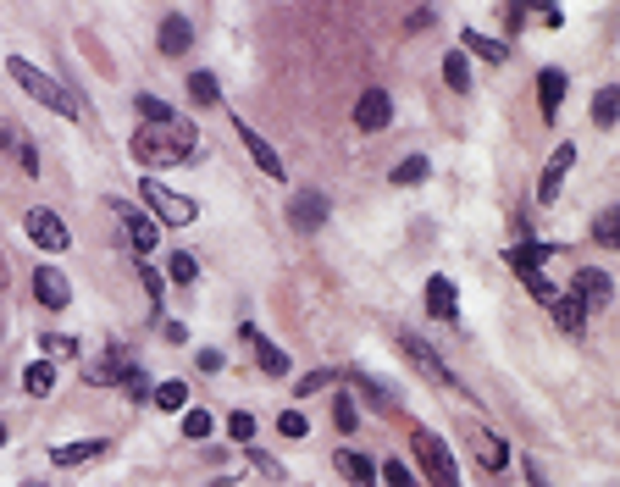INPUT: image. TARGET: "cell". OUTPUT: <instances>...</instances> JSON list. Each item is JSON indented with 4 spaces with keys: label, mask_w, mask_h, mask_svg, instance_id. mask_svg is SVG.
<instances>
[{
    "label": "cell",
    "mask_w": 620,
    "mask_h": 487,
    "mask_svg": "<svg viewBox=\"0 0 620 487\" xmlns=\"http://www.w3.org/2000/svg\"><path fill=\"white\" fill-rule=\"evenodd\" d=\"M393 183H427V156H410L393 167Z\"/></svg>",
    "instance_id": "obj_34"
},
{
    "label": "cell",
    "mask_w": 620,
    "mask_h": 487,
    "mask_svg": "<svg viewBox=\"0 0 620 487\" xmlns=\"http://www.w3.org/2000/svg\"><path fill=\"white\" fill-rule=\"evenodd\" d=\"M139 199H150V211H156L161 222H172V228H188V222H194V199L172 194L161 178H145V183H139Z\"/></svg>",
    "instance_id": "obj_4"
},
{
    "label": "cell",
    "mask_w": 620,
    "mask_h": 487,
    "mask_svg": "<svg viewBox=\"0 0 620 487\" xmlns=\"http://www.w3.org/2000/svg\"><path fill=\"white\" fill-rule=\"evenodd\" d=\"M23 388H28L34 399H45V393L56 388V366H50V360H34V366L23 371Z\"/></svg>",
    "instance_id": "obj_27"
},
{
    "label": "cell",
    "mask_w": 620,
    "mask_h": 487,
    "mask_svg": "<svg viewBox=\"0 0 620 487\" xmlns=\"http://www.w3.org/2000/svg\"><path fill=\"white\" fill-rule=\"evenodd\" d=\"M228 360H222V350H199V371H222Z\"/></svg>",
    "instance_id": "obj_45"
},
{
    "label": "cell",
    "mask_w": 620,
    "mask_h": 487,
    "mask_svg": "<svg viewBox=\"0 0 620 487\" xmlns=\"http://www.w3.org/2000/svg\"><path fill=\"white\" fill-rule=\"evenodd\" d=\"M0 443H6V427H0Z\"/></svg>",
    "instance_id": "obj_48"
},
{
    "label": "cell",
    "mask_w": 620,
    "mask_h": 487,
    "mask_svg": "<svg viewBox=\"0 0 620 487\" xmlns=\"http://www.w3.org/2000/svg\"><path fill=\"white\" fill-rule=\"evenodd\" d=\"M111 211H117V222H122V238L133 244V255H150V249H156V222H150V217H139L127 199H111Z\"/></svg>",
    "instance_id": "obj_7"
},
{
    "label": "cell",
    "mask_w": 620,
    "mask_h": 487,
    "mask_svg": "<svg viewBox=\"0 0 620 487\" xmlns=\"http://www.w3.org/2000/svg\"><path fill=\"white\" fill-rule=\"evenodd\" d=\"M521 283H526V289H532V299H543V305H554V299H560V289H554V283H548V277H543V271H526V277H521Z\"/></svg>",
    "instance_id": "obj_37"
},
{
    "label": "cell",
    "mask_w": 620,
    "mask_h": 487,
    "mask_svg": "<svg viewBox=\"0 0 620 487\" xmlns=\"http://www.w3.org/2000/svg\"><path fill=\"white\" fill-rule=\"evenodd\" d=\"M127 371H133L127 343H111V350H106L100 360H89V382H95V388H111V382H122Z\"/></svg>",
    "instance_id": "obj_12"
},
{
    "label": "cell",
    "mask_w": 620,
    "mask_h": 487,
    "mask_svg": "<svg viewBox=\"0 0 620 487\" xmlns=\"http://www.w3.org/2000/svg\"><path fill=\"white\" fill-rule=\"evenodd\" d=\"M476 460H482V471H504V465H510V449H504V438L482 432V438H476Z\"/></svg>",
    "instance_id": "obj_23"
},
{
    "label": "cell",
    "mask_w": 620,
    "mask_h": 487,
    "mask_svg": "<svg viewBox=\"0 0 620 487\" xmlns=\"http://www.w3.org/2000/svg\"><path fill=\"white\" fill-rule=\"evenodd\" d=\"M537 17H543V28H560V23H565V12H560V6H543Z\"/></svg>",
    "instance_id": "obj_46"
},
{
    "label": "cell",
    "mask_w": 620,
    "mask_h": 487,
    "mask_svg": "<svg viewBox=\"0 0 620 487\" xmlns=\"http://www.w3.org/2000/svg\"><path fill=\"white\" fill-rule=\"evenodd\" d=\"M615 117H620V89L604 84V89L593 95V122H598V127H615Z\"/></svg>",
    "instance_id": "obj_25"
},
{
    "label": "cell",
    "mask_w": 620,
    "mask_h": 487,
    "mask_svg": "<svg viewBox=\"0 0 620 487\" xmlns=\"http://www.w3.org/2000/svg\"><path fill=\"white\" fill-rule=\"evenodd\" d=\"M39 350H50V355H78V343L66 338V332H50V338H39Z\"/></svg>",
    "instance_id": "obj_42"
},
{
    "label": "cell",
    "mask_w": 620,
    "mask_h": 487,
    "mask_svg": "<svg viewBox=\"0 0 620 487\" xmlns=\"http://www.w3.org/2000/svg\"><path fill=\"white\" fill-rule=\"evenodd\" d=\"M427 316L432 321H454L460 316V294H454L449 277H432V283H427Z\"/></svg>",
    "instance_id": "obj_17"
},
{
    "label": "cell",
    "mask_w": 620,
    "mask_h": 487,
    "mask_svg": "<svg viewBox=\"0 0 620 487\" xmlns=\"http://www.w3.org/2000/svg\"><path fill=\"white\" fill-rule=\"evenodd\" d=\"M554 321H560L565 332H582V327H587V305H582L576 294H560V299H554Z\"/></svg>",
    "instance_id": "obj_24"
},
{
    "label": "cell",
    "mask_w": 620,
    "mask_h": 487,
    "mask_svg": "<svg viewBox=\"0 0 620 487\" xmlns=\"http://www.w3.org/2000/svg\"><path fill=\"white\" fill-rule=\"evenodd\" d=\"M410 454H416V465L427 471L432 487H460V465H454V454H449V443L438 432L416 427V432H410Z\"/></svg>",
    "instance_id": "obj_3"
},
{
    "label": "cell",
    "mask_w": 620,
    "mask_h": 487,
    "mask_svg": "<svg viewBox=\"0 0 620 487\" xmlns=\"http://www.w3.org/2000/svg\"><path fill=\"white\" fill-rule=\"evenodd\" d=\"M548 255H554V244H515V249H510V266L526 277V271H543Z\"/></svg>",
    "instance_id": "obj_22"
},
{
    "label": "cell",
    "mask_w": 620,
    "mask_h": 487,
    "mask_svg": "<svg viewBox=\"0 0 620 487\" xmlns=\"http://www.w3.org/2000/svg\"><path fill=\"white\" fill-rule=\"evenodd\" d=\"M571 167H576V145H560L554 156H548L543 178H537V205H554V199H560V188H565Z\"/></svg>",
    "instance_id": "obj_6"
},
{
    "label": "cell",
    "mask_w": 620,
    "mask_h": 487,
    "mask_svg": "<svg viewBox=\"0 0 620 487\" xmlns=\"http://www.w3.org/2000/svg\"><path fill=\"white\" fill-rule=\"evenodd\" d=\"M122 393H127V399H133V404H139V399H150V377H145V371H139V366H133V371H127V377H122Z\"/></svg>",
    "instance_id": "obj_38"
},
{
    "label": "cell",
    "mask_w": 620,
    "mask_h": 487,
    "mask_svg": "<svg viewBox=\"0 0 620 487\" xmlns=\"http://www.w3.org/2000/svg\"><path fill=\"white\" fill-rule=\"evenodd\" d=\"M399 350H404L410 360H416V366H422V371H427L432 382H443V388H460V382H454V371H449V366H443V360L432 355V343H422L416 332H399Z\"/></svg>",
    "instance_id": "obj_9"
},
{
    "label": "cell",
    "mask_w": 620,
    "mask_h": 487,
    "mask_svg": "<svg viewBox=\"0 0 620 487\" xmlns=\"http://www.w3.org/2000/svg\"><path fill=\"white\" fill-rule=\"evenodd\" d=\"M133 111H145V122H172L178 111L167 106V100H156V95H139V100H133Z\"/></svg>",
    "instance_id": "obj_33"
},
{
    "label": "cell",
    "mask_w": 620,
    "mask_h": 487,
    "mask_svg": "<svg viewBox=\"0 0 620 487\" xmlns=\"http://www.w3.org/2000/svg\"><path fill=\"white\" fill-rule=\"evenodd\" d=\"M560 100H565V73L560 66H543L537 73V106H543V122L560 117Z\"/></svg>",
    "instance_id": "obj_16"
},
{
    "label": "cell",
    "mask_w": 620,
    "mask_h": 487,
    "mask_svg": "<svg viewBox=\"0 0 620 487\" xmlns=\"http://www.w3.org/2000/svg\"><path fill=\"white\" fill-rule=\"evenodd\" d=\"M278 432H283V438H305V432H310V421H305L300 410H283V415H278Z\"/></svg>",
    "instance_id": "obj_39"
},
{
    "label": "cell",
    "mask_w": 620,
    "mask_h": 487,
    "mask_svg": "<svg viewBox=\"0 0 620 487\" xmlns=\"http://www.w3.org/2000/svg\"><path fill=\"white\" fill-rule=\"evenodd\" d=\"M188 45H194V23H188L183 12L161 17V56H183Z\"/></svg>",
    "instance_id": "obj_18"
},
{
    "label": "cell",
    "mask_w": 620,
    "mask_h": 487,
    "mask_svg": "<svg viewBox=\"0 0 620 487\" xmlns=\"http://www.w3.org/2000/svg\"><path fill=\"white\" fill-rule=\"evenodd\" d=\"M593 244L620 249V211H598V217H593Z\"/></svg>",
    "instance_id": "obj_28"
},
{
    "label": "cell",
    "mask_w": 620,
    "mask_h": 487,
    "mask_svg": "<svg viewBox=\"0 0 620 487\" xmlns=\"http://www.w3.org/2000/svg\"><path fill=\"white\" fill-rule=\"evenodd\" d=\"M332 427H338V432H355V427H361V410H355L350 393H338V399H332Z\"/></svg>",
    "instance_id": "obj_31"
},
{
    "label": "cell",
    "mask_w": 620,
    "mask_h": 487,
    "mask_svg": "<svg viewBox=\"0 0 620 487\" xmlns=\"http://www.w3.org/2000/svg\"><path fill=\"white\" fill-rule=\"evenodd\" d=\"M233 127H239V138H244V150H249V161H255V167H260L266 178H283V156L271 150V145H266V138H260V133H255V127H249L244 117H233Z\"/></svg>",
    "instance_id": "obj_11"
},
{
    "label": "cell",
    "mask_w": 620,
    "mask_h": 487,
    "mask_svg": "<svg viewBox=\"0 0 620 487\" xmlns=\"http://www.w3.org/2000/svg\"><path fill=\"white\" fill-rule=\"evenodd\" d=\"M321 222H327V199H321L316 188H305V194L289 199V228H294V233H316Z\"/></svg>",
    "instance_id": "obj_10"
},
{
    "label": "cell",
    "mask_w": 620,
    "mask_h": 487,
    "mask_svg": "<svg viewBox=\"0 0 620 487\" xmlns=\"http://www.w3.org/2000/svg\"><path fill=\"white\" fill-rule=\"evenodd\" d=\"M211 427H217V415H211V410H183V438L205 443V438H211Z\"/></svg>",
    "instance_id": "obj_30"
},
{
    "label": "cell",
    "mask_w": 620,
    "mask_h": 487,
    "mask_svg": "<svg viewBox=\"0 0 620 487\" xmlns=\"http://www.w3.org/2000/svg\"><path fill=\"white\" fill-rule=\"evenodd\" d=\"M199 150V127L188 117H172V122H145L139 133L127 138V156L145 161V167H167V161H194Z\"/></svg>",
    "instance_id": "obj_1"
},
{
    "label": "cell",
    "mask_w": 620,
    "mask_h": 487,
    "mask_svg": "<svg viewBox=\"0 0 620 487\" xmlns=\"http://www.w3.org/2000/svg\"><path fill=\"white\" fill-rule=\"evenodd\" d=\"M6 73H12V78H17V84H23V89H28V95H34V100H39L45 111H56V117H66V122H73V117H84V111H78V100H73V95H66V89H61L56 78H45V73H39V66H34V61H23V56H12V61H6Z\"/></svg>",
    "instance_id": "obj_2"
},
{
    "label": "cell",
    "mask_w": 620,
    "mask_h": 487,
    "mask_svg": "<svg viewBox=\"0 0 620 487\" xmlns=\"http://www.w3.org/2000/svg\"><path fill=\"white\" fill-rule=\"evenodd\" d=\"M382 482H388V487H416V476H410L399 460H388V465H382Z\"/></svg>",
    "instance_id": "obj_43"
},
{
    "label": "cell",
    "mask_w": 620,
    "mask_h": 487,
    "mask_svg": "<svg viewBox=\"0 0 620 487\" xmlns=\"http://www.w3.org/2000/svg\"><path fill=\"white\" fill-rule=\"evenodd\" d=\"M338 471H343V482H355V487H377V465L361 454V449H338V460H332Z\"/></svg>",
    "instance_id": "obj_19"
},
{
    "label": "cell",
    "mask_w": 620,
    "mask_h": 487,
    "mask_svg": "<svg viewBox=\"0 0 620 487\" xmlns=\"http://www.w3.org/2000/svg\"><path fill=\"white\" fill-rule=\"evenodd\" d=\"M244 338L255 343V360H260V371H266V377H283V371H289V355L278 350V343H266V332H255V327H244Z\"/></svg>",
    "instance_id": "obj_20"
},
{
    "label": "cell",
    "mask_w": 620,
    "mask_h": 487,
    "mask_svg": "<svg viewBox=\"0 0 620 487\" xmlns=\"http://www.w3.org/2000/svg\"><path fill=\"white\" fill-rule=\"evenodd\" d=\"M0 133H6V127H0Z\"/></svg>",
    "instance_id": "obj_49"
},
{
    "label": "cell",
    "mask_w": 620,
    "mask_h": 487,
    "mask_svg": "<svg viewBox=\"0 0 620 487\" xmlns=\"http://www.w3.org/2000/svg\"><path fill=\"white\" fill-rule=\"evenodd\" d=\"M388 117H393V100H388L382 89H366V95L355 100V127H366V133H382V127H388Z\"/></svg>",
    "instance_id": "obj_14"
},
{
    "label": "cell",
    "mask_w": 620,
    "mask_h": 487,
    "mask_svg": "<svg viewBox=\"0 0 620 487\" xmlns=\"http://www.w3.org/2000/svg\"><path fill=\"white\" fill-rule=\"evenodd\" d=\"M327 382H332V371H310V377H300V382H294V393H300V399H310V393H321Z\"/></svg>",
    "instance_id": "obj_41"
},
{
    "label": "cell",
    "mask_w": 620,
    "mask_h": 487,
    "mask_svg": "<svg viewBox=\"0 0 620 487\" xmlns=\"http://www.w3.org/2000/svg\"><path fill=\"white\" fill-rule=\"evenodd\" d=\"M526 487H548V476H543V471L532 465V460H526Z\"/></svg>",
    "instance_id": "obj_47"
},
{
    "label": "cell",
    "mask_w": 620,
    "mask_h": 487,
    "mask_svg": "<svg viewBox=\"0 0 620 487\" xmlns=\"http://www.w3.org/2000/svg\"><path fill=\"white\" fill-rule=\"evenodd\" d=\"M100 454H106V438H78V443H56V449H50V465L78 471V465H89V460H100Z\"/></svg>",
    "instance_id": "obj_15"
},
{
    "label": "cell",
    "mask_w": 620,
    "mask_h": 487,
    "mask_svg": "<svg viewBox=\"0 0 620 487\" xmlns=\"http://www.w3.org/2000/svg\"><path fill=\"white\" fill-rule=\"evenodd\" d=\"M150 399H156L161 410H172V415H178V410H188V382H161Z\"/></svg>",
    "instance_id": "obj_32"
},
{
    "label": "cell",
    "mask_w": 620,
    "mask_h": 487,
    "mask_svg": "<svg viewBox=\"0 0 620 487\" xmlns=\"http://www.w3.org/2000/svg\"><path fill=\"white\" fill-rule=\"evenodd\" d=\"M23 228H28V238L45 249V255H61V249H73V233H66V222L56 217V211H45V205H34V211L23 217Z\"/></svg>",
    "instance_id": "obj_5"
},
{
    "label": "cell",
    "mask_w": 620,
    "mask_h": 487,
    "mask_svg": "<svg viewBox=\"0 0 620 487\" xmlns=\"http://www.w3.org/2000/svg\"><path fill=\"white\" fill-rule=\"evenodd\" d=\"M228 438H233V443H249V438H255V415H249V410H233V415H228Z\"/></svg>",
    "instance_id": "obj_35"
},
{
    "label": "cell",
    "mask_w": 620,
    "mask_h": 487,
    "mask_svg": "<svg viewBox=\"0 0 620 487\" xmlns=\"http://www.w3.org/2000/svg\"><path fill=\"white\" fill-rule=\"evenodd\" d=\"M465 50H471V56H482L488 66H504V61H510V45H504V39H488V34H476V28L465 34Z\"/></svg>",
    "instance_id": "obj_21"
},
{
    "label": "cell",
    "mask_w": 620,
    "mask_h": 487,
    "mask_svg": "<svg viewBox=\"0 0 620 487\" xmlns=\"http://www.w3.org/2000/svg\"><path fill=\"white\" fill-rule=\"evenodd\" d=\"M249 465H255L260 476H271V482H278V476H283V465H278V460H271V454H260V449L249 454Z\"/></svg>",
    "instance_id": "obj_44"
},
{
    "label": "cell",
    "mask_w": 620,
    "mask_h": 487,
    "mask_svg": "<svg viewBox=\"0 0 620 487\" xmlns=\"http://www.w3.org/2000/svg\"><path fill=\"white\" fill-rule=\"evenodd\" d=\"M188 100H194V106H217V100H222V84H217L211 73H188Z\"/></svg>",
    "instance_id": "obj_26"
},
{
    "label": "cell",
    "mask_w": 620,
    "mask_h": 487,
    "mask_svg": "<svg viewBox=\"0 0 620 487\" xmlns=\"http://www.w3.org/2000/svg\"><path fill=\"white\" fill-rule=\"evenodd\" d=\"M139 289H145L150 310H161V294H167V289H161V271H150V266H145V271H139Z\"/></svg>",
    "instance_id": "obj_40"
},
{
    "label": "cell",
    "mask_w": 620,
    "mask_h": 487,
    "mask_svg": "<svg viewBox=\"0 0 620 487\" xmlns=\"http://www.w3.org/2000/svg\"><path fill=\"white\" fill-rule=\"evenodd\" d=\"M571 294H576L587 310H604V305L615 299V283H609V271H598V266H582V271H576V283H571Z\"/></svg>",
    "instance_id": "obj_8"
},
{
    "label": "cell",
    "mask_w": 620,
    "mask_h": 487,
    "mask_svg": "<svg viewBox=\"0 0 620 487\" xmlns=\"http://www.w3.org/2000/svg\"><path fill=\"white\" fill-rule=\"evenodd\" d=\"M443 78H449V89L454 95H471V61L454 50V56H443Z\"/></svg>",
    "instance_id": "obj_29"
},
{
    "label": "cell",
    "mask_w": 620,
    "mask_h": 487,
    "mask_svg": "<svg viewBox=\"0 0 620 487\" xmlns=\"http://www.w3.org/2000/svg\"><path fill=\"white\" fill-rule=\"evenodd\" d=\"M34 294H39L45 310H66V299H73V283H66L56 266H39V271H34Z\"/></svg>",
    "instance_id": "obj_13"
},
{
    "label": "cell",
    "mask_w": 620,
    "mask_h": 487,
    "mask_svg": "<svg viewBox=\"0 0 620 487\" xmlns=\"http://www.w3.org/2000/svg\"><path fill=\"white\" fill-rule=\"evenodd\" d=\"M167 277H172V283H194V277H199V266H194V255H183V249H178V255L167 260Z\"/></svg>",
    "instance_id": "obj_36"
}]
</instances>
